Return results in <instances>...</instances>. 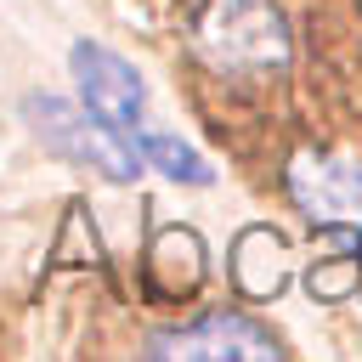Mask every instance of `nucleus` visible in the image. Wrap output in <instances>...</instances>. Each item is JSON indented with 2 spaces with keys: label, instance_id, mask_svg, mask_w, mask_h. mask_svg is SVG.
I'll return each mask as SVG.
<instances>
[{
  "label": "nucleus",
  "instance_id": "nucleus-1",
  "mask_svg": "<svg viewBox=\"0 0 362 362\" xmlns=\"http://www.w3.org/2000/svg\"><path fill=\"white\" fill-rule=\"evenodd\" d=\"M192 45L215 74H232V79L283 74L294 57V40H288L277 0H198Z\"/></svg>",
  "mask_w": 362,
  "mask_h": 362
},
{
  "label": "nucleus",
  "instance_id": "nucleus-2",
  "mask_svg": "<svg viewBox=\"0 0 362 362\" xmlns=\"http://www.w3.org/2000/svg\"><path fill=\"white\" fill-rule=\"evenodd\" d=\"M28 119H34V136H40V141H51L57 153L102 170L107 181H136V175H141V153L124 141V130L74 113V107L57 102V96H28Z\"/></svg>",
  "mask_w": 362,
  "mask_h": 362
},
{
  "label": "nucleus",
  "instance_id": "nucleus-3",
  "mask_svg": "<svg viewBox=\"0 0 362 362\" xmlns=\"http://www.w3.org/2000/svg\"><path fill=\"white\" fill-rule=\"evenodd\" d=\"M141 356H158V362H277L283 351L260 322H249L238 311H209L192 328L153 334Z\"/></svg>",
  "mask_w": 362,
  "mask_h": 362
},
{
  "label": "nucleus",
  "instance_id": "nucleus-4",
  "mask_svg": "<svg viewBox=\"0 0 362 362\" xmlns=\"http://www.w3.org/2000/svg\"><path fill=\"white\" fill-rule=\"evenodd\" d=\"M288 198L305 209L311 226H351V232H362V164L356 158L300 147L288 158Z\"/></svg>",
  "mask_w": 362,
  "mask_h": 362
},
{
  "label": "nucleus",
  "instance_id": "nucleus-5",
  "mask_svg": "<svg viewBox=\"0 0 362 362\" xmlns=\"http://www.w3.org/2000/svg\"><path fill=\"white\" fill-rule=\"evenodd\" d=\"M68 62H74V79H79V96H85V113L90 119H102L113 130H136L141 124L147 90H141V74L119 51H107L96 40H79L68 51Z\"/></svg>",
  "mask_w": 362,
  "mask_h": 362
},
{
  "label": "nucleus",
  "instance_id": "nucleus-6",
  "mask_svg": "<svg viewBox=\"0 0 362 362\" xmlns=\"http://www.w3.org/2000/svg\"><path fill=\"white\" fill-rule=\"evenodd\" d=\"M209 277V249L192 226H158L147 255H141V283L153 300L175 305V300H192Z\"/></svg>",
  "mask_w": 362,
  "mask_h": 362
},
{
  "label": "nucleus",
  "instance_id": "nucleus-7",
  "mask_svg": "<svg viewBox=\"0 0 362 362\" xmlns=\"http://www.w3.org/2000/svg\"><path fill=\"white\" fill-rule=\"evenodd\" d=\"M226 272H232V288L243 300H277L294 277V249L277 226H243L232 238V255H226Z\"/></svg>",
  "mask_w": 362,
  "mask_h": 362
},
{
  "label": "nucleus",
  "instance_id": "nucleus-8",
  "mask_svg": "<svg viewBox=\"0 0 362 362\" xmlns=\"http://www.w3.org/2000/svg\"><path fill=\"white\" fill-rule=\"evenodd\" d=\"M153 170H164L170 181H187V187H209V164L181 141V136H164V130H147L141 147H136Z\"/></svg>",
  "mask_w": 362,
  "mask_h": 362
},
{
  "label": "nucleus",
  "instance_id": "nucleus-9",
  "mask_svg": "<svg viewBox=\"0 0 362 362\" xmlns=\"http://www.w3.org/2000/svg\"><path fill=\"white\" fill-rule=\"evenodd\" d=\"M305 288H311L317 300H345V294H356V288H362V260H356V249L311 266V272H305Z\"/></svg>",
  "mask_w": 362,
  "mask_h": 362
}]
</instances>
